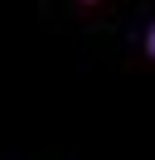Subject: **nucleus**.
I'll use <instances>...</instances> for the list:
<instances>
[{
    "label": "nucleus",
    "instance_id": "f03ea898",
    "mask_svg": "<svg viewBox=\"0 0 155 160\" xmlns=\"http://www.w3.org/2000/svg\"><path fill=\"white\" fill-rule=\"evenodd\" d=\"M78 5H102V0H78Z\"/></svg>",
    "mask_w": 155,
    "mask_h": 160
},
{
    "label": "nucleus",
    "instance_id": "f257e3e1",
    "mask_svg": "<svg viewBox=\"0 0 155 160\" xmlns=\"http://www.w3.org/2000/svg\"><path fill=\"white\" fill-rule=\"evenodd\" d=\"M141 53H145V63H155V20L145 24V39H141Z\"/></svg>",
    "mask_w": 155,
    "mask_h": 160
}]
</instances>
